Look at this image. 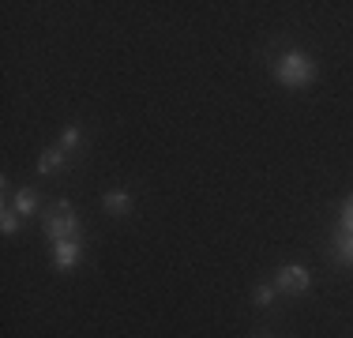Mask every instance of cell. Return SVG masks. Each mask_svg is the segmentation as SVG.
<instances>
[{"mask_svg":"<svg viewBox=\"0 0 353 338\" xmlns=\"http://www.w3.org/2000/svg\"><path fill=\"white\" fill-rule=\"evenodd\" d=\"M271 72H274V79L290 90H305L316 83V61L308 53H301V49H285L279 61H274Z\"/></svg>","mask_w":353,"mask_h":338,"instance_id":"6da1fadb","label":"cell"},{"mask_svg":"<svg viewBox=\"0 0 353 338\" xmlns=\"http://www.w3.org/2000/svg\"><path fill=\"white\" fill-rule=\"evenodd\" d=\"M41 230H46L49 241H68V237H79V218H75V207L68 199H57L49 207V215L41 218Z\"/></svg>","mask_w":353,"mask_h":338,"instance_id":"7a4b0ae2","label":"cell"},{"mask_svg":"<svg viewBox=\"0 0 353 338\" xmlns=\"http://www.w3.org/2000/svg\"><path fill=\"white\" fill-rule=\"evenodd\" d=\"M308 286H312V275H308V267H301V264H285V267H279V275H274V290L285 293V297L305 293Z\"/></svg>","mask_w":353,"mask_h":338,"instance_id":"3957f363","label":"cell"},{"mask_svg":"<svg viewBox=\"0 0 353 338\" xmlns=\"http://www.w3.org/2000/svg\"><path fill=\"white\" fill-rule=\"evenodd\" d=\"M83 259V237H68V241H53V267L61 270V275H68V270Z\"/></svg>","mask_w":353,"mask_h":338,"instance_id":"277c9868","label":"cell"},{"mask_svg":"<svg viewBox=\"0 0 353 338\" xmlns=\"http://www.w3.org/2000/svg\"><path fill=\"white\" fill-rule=\"evenodd\" d=\"M102 207H105L113 218L132 215V196H128V188H113V192H105V196H102Z\"/></svg>","mask_w":353,"mask_h":338,"instance_id":"5b68a950","label":"cell"},{"mask_svg":"<svg viewBox=\"0 0 353 338\" xmlns=\"http://www.w3.org/2000/svg\"><path fill=\"white\" fill-rule=\"evenodd\" d=\"M64 162H68V155H64L61 147H46V150L38 155V173H41V177H49V173H61V169H64Z\"/></svg>","mask_w":353,"mask_h":338,"instance_id":"8992f818","label":"cell"},{"mask_svg":"<svg viewBox=\"0 0 353 338\" xmlns=\"http://www.w3.org/2000/svg\"><path fill=\"white\" fill-rule=\"evenodd\" d=\"M334 259L346 264V267H353V233H346V230L334 233Z\"/></svg>","mask_w":353,"mask_h":338,"instance_id":"52a82bcc","label":"cell"},{"mask_svg":"<svg viewBox=\"0 0 353 338\" xmlns=\"http://www.w3.org/2000/svg\"><path fill=\"white\" fill-rule=\"evenodd\" d=\"M15 210H19L23 218H30V215H34V210H38V192L23 184V188L15 192Z\"/></svg>","mask_w":353,"mask_h":338,"instance_id":"ba28073f","label":"cell"},{"mask_svg":"<svg viewBox=\"0 0 353 338\" xmlns=\"http://www.w3.org/2000/svg\"><path fill=\"white\" fill-rule=\"evenodd\" d=\"M19 226H23V215L4 203V210H0V230H4V237H15V233H19Z\"/></svg>","mask_w":353,"mask_h":338,"instance_id":"9c48e42d","label":"cell"},{"mask_svg":"<svg viewBox=\"0 0 353 338\" xmlns=\"http://www.w3.org/2000/svg\"><path fill=\"white\" fill-rule=\"evenodd\" d=\"M79 143H83V128H79V124H68V128L61 132V150H64V155H72V150H79Z\"/></svg>","mask_w":353,"mask_h":338,"instance_id":"30bf717a","label":"cell"},{"mask_svg":"<svg viewBox=\"0 0 353 338\" xmlns=\"http://www.w3.org/2000/svg\"><path fill=\"white\" fill-rule=\"evenodd\" d=\"M274 293H279L274 286H256V293H252V297H256V304H259V308H267V304L274 301Z\"/></svg>","mask_w":353,"mask_h":338,"instance_id":"8fae6325","label":"cell"},{"mask_svg":"<svg viewBox=\"0 0 353 338\" xmlns=\"http://www.w3.org/2000/svg\"><path fill=\"white\" fill-rule=\"evenodd\" d=\"M339 230L353 233V199H346V203H342V218H339Z\"/></svg>","mask_w":353,"mask_h":338,"instance_id":"7c38bea8","label":"cell"},{"mask_svg":"<svg viewBox=\"0 0 353 338\" xmlns=\"http://www.w3.org/2000/svg\"><path fill=\"white\" fill-rule=\"evenodd\" d=\"M259 338H271V335H259Z\"/></svg>","mask_w":353,"mask_h":338,"instance_id":"4fadbf2b","label":"cell"}]
</instances>
